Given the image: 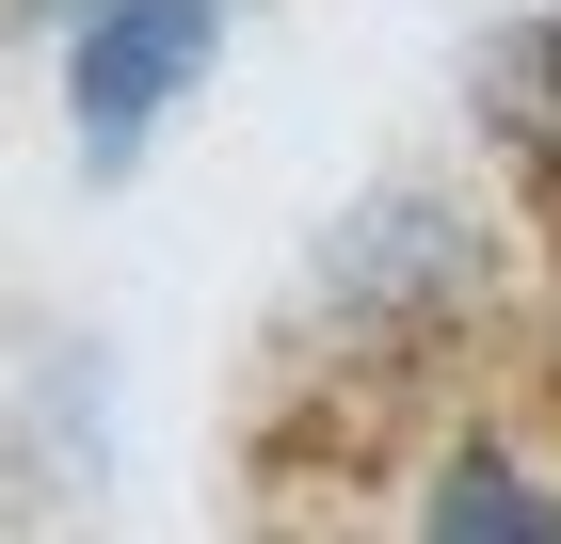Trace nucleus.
Masks as SVG:
<instances>
[{
  "instance_id": "nucleus-2",
  "label": "nucleus",
  "mask_w": 561,
  "mask_h": 544,
  "mask_svg": "<svg viewBox=\"0 0 561 544\" xmlns=\"http://www.w3.org/2000/svg\"><path fill=\"white\" fill-rule=\"evenodd\" d=\"M417 529H466V544H561V497L529 481L514 449H449V464H433V497H417Z\"/></svg>"
},
{
  "instance_id": "nucleus-1",
  "label": "nucleus",
  "mask_w": 561,
  "mask_h": 544,
  "mask_svg": "<svg viewBox=\"0 0 561 544\" xmlns=\"http://www.w3.org/2000/svg\"><path fill=\"white\" fill-rule=\"evenodd\" d=\"M225 48V0H96L81 33H65V113H81V161H145V128L176 113V96L209 81Z\"/></svg>"
}]
</instances>
